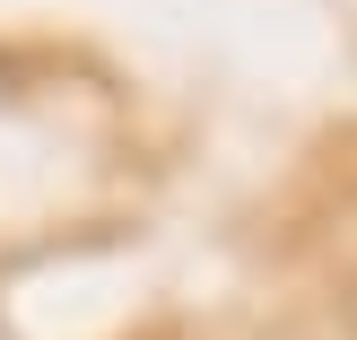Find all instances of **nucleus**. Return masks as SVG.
Masks as SVG:
<instances>
[{
	"instance_id": "obj_1",
	"label": "nucleus",
	"mask_w": 357,
	"mask_h": 340,
	"mask_svg": "<svg viewBox=\"0 0 357 340\" xmlns=\"http://www.w3.org/2000/svg\"><path fill=\"white\" fill-rule=\"evenodd\" d=\"M0 79H9V61H0Z\"/></svg>"
},
{
	"instance_id": "obj_2",
	"label": "nucleus",
	"mask_w": 357,
	"mask_h": 340,
	"mask_svg": "<svg viewBox=\"0 0 357 340\" xmlns=\"http://www.w3.org/2000/svg\"><path fill=\"white\" fill-rule=\"evenodd\" d=\"M349 314H357V306H349Z\"/></svg>"
}]
</instances>
